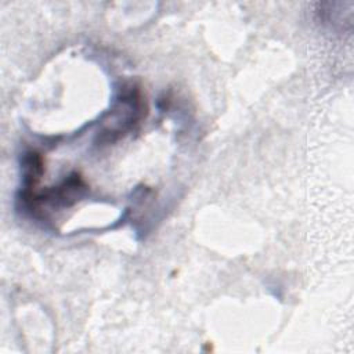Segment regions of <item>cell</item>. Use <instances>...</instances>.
I'll return each mask as SVG.
<instances>
[{
    "instance_id": "cell-1",
    "label": "cell",
    "mask_w": 354,
    "mask_h": 354,
    "mask_svg": "<svg viewBox=\"0 0 354 354\" xmlns=\"http://www.w3.org/2000/svg\"><path fill=\"white\" fill-rule=\"evenodd\" d=\"M145 105L142 93L137 86H124L116 100V104L111 109V126L104 127L98 134V144L104 145L115 142L140 123L145 115Z\"/></svg>"
}]
</instances>
